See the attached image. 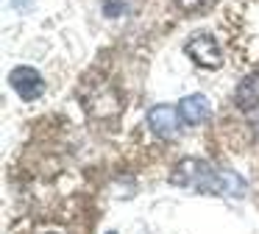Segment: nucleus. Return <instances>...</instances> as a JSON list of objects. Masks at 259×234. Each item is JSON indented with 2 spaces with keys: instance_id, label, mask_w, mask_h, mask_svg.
<instances>
[{
  "instance_id": "obj_1",
  "label": "nucleus",
  "mask_w": 259,
  "mask_h": 234,
  "mask_svg": "<svg viewBox=\"0 0 259 234\" xmlns=\"http://www.w3.org/2000/svg\"><path fill=\"white\" fill-rule=\"evenodd\" d=\"M170 184L206 195H226V198H242L248 192L245 178H240L231 170L212 167L203 159H181L170 173Z\"/></svg>"
},
{
  "instance_id": "obj_2",
  "label": "nucleus",
  "mask_w": 259,
  "mask_h": 234,
  "mask_svg": "<svg viewBox=\"0 0 259 234\" xmlns=\"http://www.w3.org/2000/svg\"><path fill=\"white\" fill-rule=\"evenodd\" d=\"M187 56H192L198 67H206V70H218L223 64V53H220V45L212 33H195V36L187 42Z\"/></svg>"
},
{
  "instance_id": "obj_3",
  "label": "nucleus",
  "mask_w": 259,
  "mask_h": 234,
  "mask_svg": "<svg viewBox=\"0 0 259 234\" xmlns=\"http://www.w3.org/2000/svg\"><path fill=\"white\" fill-rule=\"evenodd\" d=\"M181 111L173 109V106H153L151 111H148V126H151V131L156 134V137L162 139H176L181 134Z\"/></svg>"
},
{
  "instance_id": "obj_4",
  "label": "nucleus",
  "mask_w": 259,
  "mask_h": 234,
  "mask_svg": "<svg viewBox=\"0 0 259 234\" xmlns=\"http://www.w3.org/2000/svg\"><path fill=\"white\" fill-rule=\"evenodd\" d=\"M9 84L23 100H36L45 92V81H42V75L34 67H14L12 75H9Z\"/></svg>"
},
{
  "instance_id": "obj_5",
  "label": "nucleus",
  "mask_w": 259,
  "mask_h": 234,
  "mask_svg": "<svg viewBox=\"0 0 259 234\" xmlns=\"http://www.w3.org/2000/svg\"><path fill=\"white\" fill-rule=\"evenodd\" d=\"M179 111H181V120H184L187 126H201V123H206L209 114H212V103H209V98L201 92L187 95V98H181Z\"/></svg>"
},
{
  "instance_id": "obj_6",
  "label": "nucleus",
  "mask_w": 259,
  "mask_h": 234,
  "mask_svg": "<svg viewBox=\"0 0 259 234\" xmlns=\"http://www.w3.org/2000/svg\"><path fill=\"white\" fill-rule=\"evenodd\" d=\"M234 103L245 111H253L259 106V72H251V75L242 78V84L234 92Z\"/></svg>"
},
{
  "instance_id": "obj_7",
  "label": "nucleus",
  "mask_w": 259,
  "mask_h": 234,
  "mask_svg": "<svg viewBox=\"0 0 259 234\" xmlns=\"http://www.w3.org/2000/svg\"><path fill=\"white\" fill-rule=\"evenodd\" d=\"M103 14L106 17H123L125 14V0H103Z\"/></svg>"
},
{
  "instance_id": "obj_8",
  "label": "nucleus",
  "mask_w": 259,
  "mask_h": 234,
  "mask_svg": "<svg viewBox=\"0 0 259 234\" xmlns=\"http://www.w3.org/2000/svg\"><path fill=\"white\" fill-rule=\"evenodd\" d=\"M176 3L187 11H198V9H203V6H209L212 0H176Z\"/></svg>"
},
{
  "instance_id": "obj_9",
  "label": "nucleus",
  "mask_w": 259,
  "mask_h": 234,
  "mask_svg": "<svg viewBox=\"0 0 259 234\" xmlns=\"http://www.w3.org/2000/svg\"><path fill=\"white\" fill-rule=\"evenodd\" d=\"M251 123H253V128L259 131V111H251Z\"/></svg>"
},
{
  "instance_id": "obj_10",
  "label": "nucleus",
  "mask_w": 259,
  "mask_h": 234,
  "mask_svg": "<svg viewBox=\"0 0 259 234\" xmlns=\"http://www.w3.org/2000/svg\"><path fill=\"white\" fill-rule=\"evenodd\" d=\"M106 234H114V231H106Z\"/></svg>"
}]
</instances>
